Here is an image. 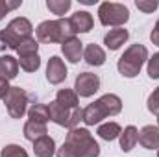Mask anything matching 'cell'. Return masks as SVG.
Returning <instances> with one entry per match:
<instances>
[{
	"label": "cell",
	"mask_w": 159,
	"mask_h": 157,
	"mask_svg": "<svg viewBox=\"0 0 159 157\" xmlns=\"http://www.w3.org/2000/svg\"><path fill=\"white\" fill-rule=\"evenodd\" d=\"M65 78H67V67H65L63 59H59L57 56H52L46 65V79L52 85H59L65 81Z\"/></svg>",
	"instance_id": "30bf717a"
},
{
	"label": "cell",
	"mask_w": 159,
	"mask_h": 157,
	"mask_svg": "<svg viewBox=\"0 0 159 157\" xmlns=\"http://www.w3.org/2000/svg\"><path fill=\"white\" fill-rule=\"evenodd\" d=\"M35 35H37V43H65L67 39L76 37L74 28L70 24L69 19H57V20H43L39 26L35 28Z\"/></svg>",
	"instance_id": "7a4b0ae2"
},
{
	"label": "cell",
	"mask_w": 159,
	"mask_h": 157,
	"mask_svg": "<svg viewBox=\"0 0 159 157\" xmlns=\"http://www.w3.org/2000/svg\"><path fill=\"white\" fill-rule=\"evenodd\" d=\"M69 20L74 28V34H89L94 26V19L89 11H76Z\"/></svg>",
	"instance_id": "7c38bea8"
},
{
	"label": "cell",
	"mask_w": 159,
	"mask_h": 157,
	"mask_svg": "<svg viewBox=\"0 0 159 157\" xmlns=\"http://www.w3.org/2000/svg\"><path fill=\"white\" fill-rule=\"evenodd\" d=\"M19 74V59L13 56H2L0 57V78L4 79H13Z\"/></svg>",
	"instance_id": "e0dca14e"
},
{
	"label": "cell",
	"mask_w": 159,
	"mask_h": 157,
	"mask_svg": "<svg viewBox=\"0 0 159 157\" xmlns=\"http://www.w3.org/2000/svg\"><path fill=\"white\" fill-rule=\"evenodd\" d=\"M65 142L74 150L76 157H98L100 155V146L93 139V135H91V131L87 128L69 129Z\"/></svg>",
	"instance_id": "277c9868"
},
{
	"label": "cell",
	"mask_w": 159,
	"mask_h": 157,
	"mask_svg": "<svg viewBox=\"0 0 159 157\" xmlns=\"http://www.w3.org/2000/svg\"><path fill=\"white\" fill-rule=\"evenodd\" d=\"M28 118L32 122H39V124H46L50 120V113H48V105L44 104H34L28 109Z\"/></svg>",
	"instance_id": "7402d4cb"
},
{
	"label": "cell",
	"mask_w": 159,
	"mask_h": 157,
	"mask_svg": "<svg viewBox=\"0 0 159 157\" xmlns=\"http://www.w3.org/2000/svg\"><path fill=\"white\" fill-rule=\"evenodd\" d=\"M22 4V0H0V20L13 9H17Z\"/></svg>",
	"instance_id": "4316f807"
},
{
	"label": "cell",
	"mask_w": 159,
	"mask_h": 157,
	"mask_svg": "<svg viewBox=\"0 0 159 157\" xmlns=\"http://www.w3.org/2000/svg\"><path fill=\"white\" fill-rule=\"evenodd\" d=\"M19 67H20L24 72H35V70H39V67H41V57H39V54L19 57Z\"/></svg>",
	"instance_id": "cb8c5ba5"
},
{
	"label": "cell",
	"mask_w": 159,
	"mask_h": 157,
	"mask_svg": "<svg viewBox=\"0 0 159 157\" xmlns=\"http://www.w3.org/2000/svg\"><path fill=\"white\" fill-rule=\"evenodd\" d=\"M46 133H48V131H46V124L32 122V120H28V122L24 124V137H26L28 141H32V142H35L37 139L44 137Z\"/></svg>",
	"instance_id": "44dd1931"
},
{
	"label": "cell",
	"mask_w": 159,
	"mask_h": 157,
	"mask_svg": "<svg viewBox=\"0 0 159 157\" xmlns=\"http://www.w3.org/2000/svg\"><path fill=\"white\" fill-rule=\"evenodd\" d=\"M80 2H81V4H85V6H91V4H94L96 0H80Z\"/></svg>",
	"instance_id": "836d02e7"
},
{
	"label": "cell",
	"mask_w": 159,
	"mask_h": 157,
	"mask_svg": "<svg viewBox=\"0 0 159 157\" xmlns=\"http://www.w3.org/2000/svg\"><path fill=\"white\" fill-rule=\"evenodd\" d=\"M122 111V100L117 94L107 92L104 96H100L96 102L89 104L85 109H81V120L87 126H96L100 124L104 118L115 117Z\"/></svg>",
	"instance_id": "6da1fadb"
},
{
	"label": "cell",
	"mask_w": 159,
	"mask_h": 157,
	"mask_svg": "<svg viewBox=\"0 0 159 157\" xmlns=\"http://www.w3.org/2000/svg\"><path fill=\"white\" fill-rule=\"evenodd\" d=\"M139 144L146 150L159 148V128L157 126H144L139 131Z\"/></svg>",
	"instance_id": "4fadbf2b"
},
{
	"label": "cell",
	"mask_w": 159,
	"mask_h": 157,
	"mask_svg": "<svg viewBox=\"0 0 159 157\" xmlns=\"http://www.w3.org/2000/svg\"><path fill=\"white\" fill-rule=\"evenodd\" d=\"M148 111L159 117V87L154 89V92L148 96Z\"/></svg>",
	"instance_id": "f546056e"
},
{
	"label": "cell",
	"mask_w": 159,
	"mask_h": 157,
	"mask_svg": "<svg viewBox=\"0 0 159 157\" xmlns=\"http://www.w3.org/2000/svg\"><path fill=\"white\" fill-rule=\"evenodd\" d=\"M96 133H98V137H100V139H104V141L111 142V141H115V139H119V137H120L122 128H120L117 122H106V124L98 126Z\"/></svg>",
	"instance_id": "ffe728a7"
},
{
	"label": "cell",
	"mask_w": 159,
	"mask_h": 157,
	"mask_svg": "<svg viewBox=\"0 0 159 157\" xmlns=\"http://www.w3.org/2000/svg\"><path fill=\"white\" fill-rule=\"evenodd\" d=\"M37 50H39L37 39L28 37V39L20 41V44H19V48H17L15 52L19 54V57H24V56H34V54H37Z\"/></svg>",
	"instance_id": "603a6c76"
},
{
	"label": "cell",
	"mask_w": 159,
	"mask_h": 157,
	"mask_svg": "<svg viewBox=\"0 0 159 157\" xmlns=\"http://www.w3.org/2000/svg\"><path fill=\"white\" fill-rule=\"evenodd\" d=\"M120 150L122 152H131L135 144L139 142V129L135 126H126L120 133Z\"/></svg>",
	"instance_id": "2e32d148"
},
{
	"label": "cell",
	"mask_w": 159,
	"mask_h": 157,
	"mask_svg": "<svg viewBox=\"0 0 159 157\" xmlns=\"http://www.w3.org/2000/svg\"><path fill=\"white\" fill-rule=\"evenodd\" d=\"M11 87H9V83H7V79L0 78V100H4L6 98V94H7V91H9Z\"/></svg>",
	"instance_id": "1f68e13d"
},
{
	"label": "cell",
	"mask_w": 159,
	"mask_h": 157,
	"mask_svg": "<svg viewBox=\"0 0 159 157\" xmlns=\"http://www.w3.org/2000/svg\"><path fill=\"white\" fill-rule=\"evenodd\" d=\"M98 19L102 26L120 28L129 20V9L119 2H102L98 7Z\"/></svg>",
	"instance_id": "8992f818"
},
{
	"label": "cell",
	"mask_w": 159,
	"mask_h": 157,
	"mask_svg": "<svg viewBox=\"0 0 159 157\" xmlns=\"http://www.w3.org/2000/svg\"><path fill=\"white\" fill-rule=\"evenodd\" d=\"M146 70H148V76H150L152 79H159V52L154 54V56L148 59Z\"/></svg>",
	"instance_id": "83f0119b"
},
{
	"label": "cell",
	"mask_w": 159,
	"mask_h": 157,
	"mask_svg": "<svg viewBox=\"0 0 159 157\" xmlns=\"http://www.w3.org/2000/svg\"><path fill=\"white\" fill-rule=\"evenodd\" d=\"M61 52H63V56H65V59L69 63H78L80 59L83 57V43L78 37L67 39L61 44Z\"/></svg>",
	"instance_id": "8fae6325"
},
{
	"label": "cell",
	"mask_w": 159,
	"mask_h": 157,
	"mask_svg": "<svg viewBox=\"0 0 159 157\" xmlns=\"http://www.w3.org/2000/svg\"><path fill=\"white\" fill-rule=\"evenodd\" d=\"M83 59H85V63L87 65H91V67H102L104 63H106V52H104V48L102 46H98V44H87L85 46V50H83Z\"/></svg>",
	"instance_id": "5bb4252c"
},
{
	"label": "cell",
	"mask_w": 159,
	"mask_h": 157,
	"mask_svg": "<svg viewBox=\"0 0 159 157\" xmlns=\"http://www.w3.org/2000/svg\"><path fill=\"white\" fill-rule=\"evenodd\" d=\"M100 89V78L93 72H81L74 81V91L81 98H89L93 96L96 91Z\"/></svg>",
	"instance_id": "9c48e42d"
},
{
	"label": "cell",
	"mask_w": 159,
	"mask_h": 157,
	"mask_svg": "<svg viewBox=\"0 0 159 157\" xmlns=\"http://www.w3.org/2000/svg\"><path fill=\"white\" fill-rule=\"evenodd\" d=\"M56 152H57L56 150V142L48 135L41 137V139H37L34 142V154H35V157H52Z\"/></svg>",
	"instance_id": "ac0fdd59"
},
{
	"label": "cell",
	"mask_w": 159,
	"mask_h": 157,
	"mask_svg": "<svg viewBox=\"0 0 159 157\" xmlns=\"http://www.w3.org/2000/svg\"><path fill=\"white\" fill-rule=\"evenodd\" d=\"M148 61V50L144 44H131L129 48H126V52L119 57V63H117V69L124 78H135L143 65Z\"/></svg>",
	"instance_id": "3957f363"
},
{
	"label": "cell",
	"mask_w": 159,
	"mask_h": 157,
	"mask_svg": "<svg viewBox=\"0 0 159 157\" xmlns=\"http://www.w3.org/2000/svg\"><path fill=\"white\" fill-rule=\"evenodd\" d=\"M4 104L11 118H22L28 111V94L20 87H11L4 98Z\"/></svg>",
	"instance_id": "ba28073f"
},
{
	"label": "cell",
	"mask_w": 159,
	"mask_h": 157,
	"mask_svg": "<svg viewBox=\"0 0 159 157\" xmlns=\"http://www.w3.org/2000/svg\"><path fill=\"white\" fill-rule=\"evenodd\" d=\"M135 6H137V9H141V11H144V13H154V11L157 9L159 2L157 0H137Z\"/></svg>",
	"instance_id": "f1b7e54d"
},
{
	"label": "cell",
	"mask_w": 159,
	"mask_h": 157,
	"mask_svg": "<svg viewBox=\"0 0 159 157\" xmlns=\"http://www.w3.org/2000/svg\"><path fill=\"white\" fill-rule=\"evenodd\" d=\"M56 157H76V154H74V150H72L67 142H63V146H61V148H57Z\"/></svg>",
	"instance_id": "4dcf8cb0"
},
{
	"label": "cell",
	"mask_w": 159,
	"mask_h": 157,
	"mask_svg": "<svg viewBox=\"0 0 159 157\" xmlns=\"http://www.w3.org/2000/svg\"><path fill=\"white\" fill-rule=\"evenodd\" d=\"M0 157H28V152L19 144H7L2 148Z\"/></svg>",
	"instance_id": "484cf974"
},
{
	"label": "cell",
	"mask_w": 159,
	"mask_h": 157,
	"mask_svg": "<svg viewBox=\"0 0 159 157\" xmlns=\"http://www.w3.org/2000/svg\"><path fill=\"white\" fill-rule=\"evenodd\" d=\"M157 124H159V117H157Z\"/></svg>",
	"instance_id": "d590c367"
},
{
	"label": "cell",
	"mask_w": 159,
	"mask_h": 157,
	"mask_svg": "<svg viewBox=\"0 0 159 157\" xmlns=\"http://www.w3.org/2000/svg\"><path fill=\"white\" fill-rule=\"evenodd\" d=\"M78 98L80 96L76 94V91H72V89H59L57 94H56V102H57L59 105H63V107H69V109L80 107Z\"/></svg>",
	"instance_id": "d6986e66"
},
{
	"label": "cell",
	"mask_w": 159,
	"mask_h": 157,
	"mask_svg": "<svg viewBox=\"0 0 159 157\" xmlns=\"http://www.w3.org/2000/svg\"><path fill=\"white\" fill-rule=\"evenodd\" d=\"M32 32H34L32 22L26 17H17L4 30H0V41H2L4 48L7 46L11 50H17L19 44H20V41L32 37Z\"/></svg>",
	"instance_id": "5b68a950"
},
{
	"label": "cell",
	"mask_w": 159,
	"mask_h": 157,
	"mask_svg": "<svg viewBox=\"0 0 159 157\" xmlns=\"http://www.w3.org/2000/svg\"><path fill=\"white\" fill-rule=\"evenodd\" d=\"M128 37H129L128 30H124V28H113V30H109L104 35V44L109 50H119L120 46L128 41Z\"/></svg>",
	"instance_id": "9a60e30c"
},
{
	"label": "cell",
	"mask_w": 159,
	"mask_h": 157,
	"mask_svg": "<svg viewBox=\"0 0 159 157\" xmlns=\"http://www.w3.org/2000/svg\"><path fill=\"white\" fill-rule=\"evenodd\" d=\"M48 113H50V120L61 128H67V129H74L81 120V109H69V107H63L59 105L56 100L50 102L48 105Z\"/></svg>",
	"instance_id": "52a82bcc"
},
{
	"label": "cell",
	"mask_w": 159,
	"mask_h": 157,
	"mask_svg": "<svg viewBox=\"0 0 159 157\" xmlns=\"http://www.w3.org/2000/svg\"><path fill=\"white\" fill-rule=\"evenodd\" d=\"M157 157H159V150H157Z\"/></svg>",
	"instance_id": "e575fe53"
},
{
	"label": "cell",
	"mask_w": 159,
	"mask_h": 157,
	"mask_svg": "<svg viewBox=\"0 0 159 157\" xmlns=\"http://www.w3.org/2000/svg\"><path fill=\"white\" fill-rule=\"evenodd\" d=\"M70 6H72L70 0H46V7L54 15H59V19H63V15L70 9Z\"/></svg>",
	"instance_id": "d4e9b609"
},
{
	"label": "cell",
	"mask_w": 159,
	"mask_h": 157,
	"mask_svg": "<svg viewBox=\"0 0 159 157\" xmlns=\"http://www.w3.org/2000/svg\"><path fill=\"white\" fill-rule=\"evenodd\" d=\"M150 41L156 46H159V19H157V22H156V26H154V30H152V34H150Z\"/></svg>",
	"instance_id": "d6a6232c"
}]
</instances>
